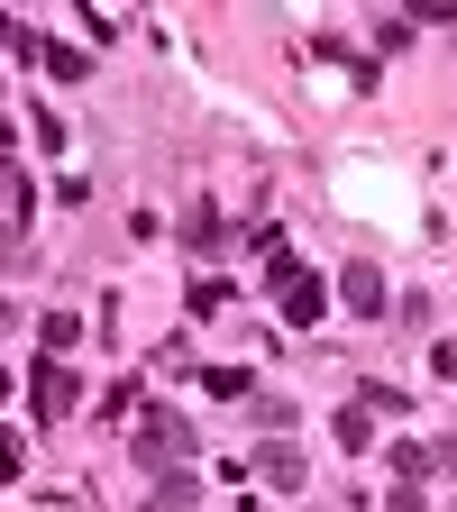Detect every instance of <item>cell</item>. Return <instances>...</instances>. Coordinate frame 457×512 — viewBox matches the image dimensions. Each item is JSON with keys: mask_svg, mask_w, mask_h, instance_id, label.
I'll use <instances>...</instances> for the list:
<instances>
[{"mask_svg": "<svg viewBox=\"0 0 457 512\" xmlns=\"http://www.w3.org/2000/svg\"><path fill=\"white\" fill-rule=\"evenodd\" d=\"M74 403H83V384H74V375H64V366L46 357V366H37V421H64Z\"/></svg>", "mask_w": 457, "mask_h": 512, "instance_id": "cell-2", "label": "cell"}, {"mask_svg": "<svg viewBox=\"0 0 457 512\" xmlns=\"http://www.w3.org/2000/svg\"><path fill=\"white\" fill-rule=\"evenodd\" d=\"M284 311H293V320H320V284H311V275H284Z\"/></svg>", "mask_w": 457, "mask_h": 512, "instance_id": "cell-4", "label": "cell"}, {"mask_svg": "<svg viewBox=\"0 0 457 512\" xmlns=\"http://www.w3.org/2000/svg\"><path fill=\"white\" fill-rule=\"evenodd\" d=\"M266 485H284V494L302 485V458H293V448H266Z\"/></svg>", "mask_w": 457, "mask_h": 512, "instance_id": "cell-5", "label": "cell"}, {"mask_svg": "<svg viewBox=\"0 0 457 512\" xmlns=\"http://www.w3.org/2000/svg\"><path fill=\"white\" fill-rule=\"evenodd\" d=\"M339 293H348V302H357V311H384V275H375V266H366V256H357V266H348V275H339Z\"/></svg>", "mask_w": 457, "mask_h": 512, "instance_id": "cell-3", "label": "cell"}, {"mask_svg": "<svg viewBox=\"0 0 457 512\" xmlns=\"http://www.w3.org/2000/svg\"><path fill=\"white\" fill-rule=\"evenodd\" d=\"M183 448H192L183 412H147V421H138V458H183Z\"/></svg>", "mask_w": 457, "mask_h": 512, "instance_id": "cell-1", "label": "cell"}]
</instances>
